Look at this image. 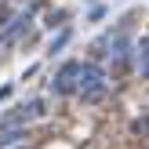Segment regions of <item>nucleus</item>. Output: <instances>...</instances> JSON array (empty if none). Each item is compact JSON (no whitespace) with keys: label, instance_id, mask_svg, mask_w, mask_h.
<instances>
[{"label":"nucleus","instance_id":"nucleus-9","mask_svg":"<svg viewBox=\"0 0 149 149\" xmlns=\"http://www.w3.org/2000/svg\"><path fill=\"white\" fill-rule=\"evenodd\" d=\"M138 69H142V77H146V80H149V62H146V65H138Z\"/></svg>","mask_w":149,"mask_h":149},{"label":"nucleus","instance_id":"nucleus-1","mask_svg":"<svg viewBox=\"0 0 149 149\" xmlns=\"http://www.w3.org/2000/svg\"><path fill=\"white\" fill-rule=\"evenodd\" d=\"M77 95L84 102H98L102 95H106V73H102V65L95 62H80V73H77Z\"/></svg>","mask_w":149,"mask_h":149},{"label":"nucleus","instance_id":"nucleus-11","mask_svg":"<svg viewBox=\"0 0 149 149\" xmlns=\"http://www.w3.org/2000/svg\"><path fill=\"white\" fill-rule=\"evenodd\" d=\"M87 4H91V0H87Z\"/></svg>","mask_w":149,"mask_h":149},{"label":"nucleus","instance_id":"nucleus-8","mask_svg":"<svg viewBox=\"0 0 149 149\" xmlns=\"http://www.w3.org/2000/svg\"><path fill=\"white\" fill-rule=\"evenodd\" d=\"M7 95H11V84H4V87H0V102H4Z\"/></svg>","mask_w":149,"mask_h":149},{"label":"nucleus","instance_id":"nucleus-2","mask_svg":"<svg viewBox=\"0 0 149 149\" xmlns=\"http://www.w3.org/2000/svg\"><path fill=\"white\" fill-rule=\"evenodd\" d=\"M77 73H80L77 58L62 62V69L55 73V80H51V91H55V95H73V91H77Z\"/></svg>","mask_w":149,"mask_h":149},{"label":"nucleus","instance_id":"nucleus-7","mask_svg":"<svg viewBox=\"0 0 149 149\" xmlns=\"http://www.w3.org/2000/svg\"><path fill=\"white\" fill-rule=\"evenodd\" d=\"M62 18H65V11H51V15H47V26H51V29L62 26Z\"/></svg>","mask_w":149,"mask_h":149},{"label":"nucleus","instance_id":"nucleus-5","mask_svg":"<svg viewBox=\"0 0 149 149\" xmlns=\"http://www.w3.org/2000/svg\"><path fill=\"white\" fill-rule=\"evenodd\" d=\"M135 58H138V65L149 62V36H142V40L135 44Z\"/></svg>","mask_w":149,"mask_h":149},{"label":"nucleus","instance_id":"nucleus-10","mask_svg":"<svg viewBox=\"0 0 149 149\" xmlns=\"http://www.w3.org/2000/svg\"><path fill=\"white\" fill-rule=\"evenodd\" d=\"M18 149H26V146H18Z\"/></svg>","mask_w":149,"mask_h":149},{"label":"nucleus","instance_id":"nucleus-4","mask_svg":"<svg viewBox=\"0 0 149 149\" xmlns=\"http://www.w3.org/2000/svg\"><path fill=\"white\" fill-rule=\"evenodd\" d=\"M69 36H73V29H69V26H62V29H58V36H51V44H47V55H58V51H62L65 44H69Z\"/></svg>","mask_w":149,"mask_h":149},{"label":"nucleus","instance_id":"nucleus-3","mask_svg":"<svg viewBox=\"0 0 149 149\" xmlns=\"http://www.w3.org/2000/svg\"><path fill=\"white\" fill-rule=\"evenodd\" d=\"M26 142V127H7L0 131V149H11V146H22Z\"/></svg>","mask_w":149,"mask_h":149},{"label":"nucleus","instance_id":"nucleus-6","mask_svg":"<svg viewBox=\"0 0 149 149\" xmlns=\"http://www.w3.org/2000/svg\"><path fill=\"white\" fill-rule=\"evenodd\" d=\"M102 15H106V7H102V4H95V7H91V11H87V22H98V18H102Z\"/></svg>","mask_w":149,"mask_h":149}]
</instances>
